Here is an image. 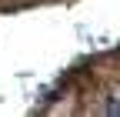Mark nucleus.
<instances>
[{
	"label": "nucleus",
	"mask_w": 120,
	"mask_h": 117,
	"mask_svg": "<svg viewBox=\"0 0 120 117\" xmlns=\"http://www.w3.org/2000/svg\"><path fill=\"white\" fill-rule=\"evenodd\" d=\"M103 114H110V117H120V87L107 94V100H103Z\"/></svg>",
	"instance_id": "f257e3e1"
}]
</instances>
